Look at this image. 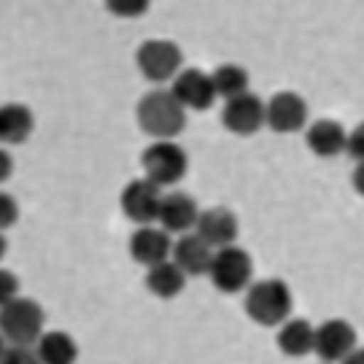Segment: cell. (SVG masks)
I'll return each instance as SVG.
<instances>
[{
  "instance_id": "obj_1",
  "label": "cell",
  "mask_w": 364,
  "mask_h": 364,
  "mask_svg": "<svg viewBox=\"0 0 364 364\" xmlns=\"http://www.w3.org/2000/svg\"><path fill=\"white\" fill-rule=\"evenodd\" d=\"M138 124L154 141H173L186 127V111L170 90H151L138 103Z\"/></svg>"
},
{
  "instance_id": "obj_2",
  "label": "cell",
  "mask_w": 364,
  "mask_h": 364,
  "mask_svg": "<svg viewBox=\"0 0 364 364\" xmlns=\"http://www.w3.org/2000/svg\"><path fill=\"white\" fill-rule=\"evenodd\" d=\"M294 308V294L281 278H262L246 291V313L254 324L281 326L289 321Z\"/></svg>"
},
{
  "instance_id": "obj_3",
  "label": "cell",
  "mask_w": 364,
  "mask_h": 364,
  "mask_svg": "<svg viewBox=\"0 0 364 364\" xmlns=\"http://www.w3.org/2000/svg\"><path fill=\"white\" fill-rule=\"evenodd\" d=\"M43 308L36 299H11L0 308V338L9 346H33L43 335Z\"/></svg>"
},
{
  "instance_id": "obj_4",
  "label": "cell",
  "mask_w": 364,
  "mask_h": 364,
  "mask_svg": "<svg viewBox=\"0 0 364 364\" xmlns=\"http://www.w3.org/2000/svg\"><path fill=\"white\" fill-rule=\"evenodd\" d=\"M144 165V178L151 181L156 189L176 186L189 170V156L176 141H154L141 156Z\"/></svg>"
},
{
  "instance_id": "obj_5",
  "label": "cell",
  "mask_w": 364,
  "mask_h": 364,
  "mask_svg": "<svg viewBox=\"0 0 364 364\" xmlns=\"http://www.w3.org/2000/svg\"><path fill=\"white\" fill-rule=\"evenodd\" d=\"M208 278L221 294H237V291H243V289L251 287V278H254L251 254L240 246H227L213 251Z\"/></svg>"
},
{
  "instance_id": "obj_6",
  "label": "cell",
  "mask_w": 364,
  "mask_h": 364,
  "mask_svg": "<svg viewBox=\"0 0 364 364\" xmlns=\"http://www.w3.org/2000/svg\"><path fill=\"white\" fill-rule=\"evenodd\" d=\"M135 63H138V70L144 73V78H149L151 84H162L181 73L183 54L173 41L151 38L138 46Z\"/></svg>"
},
{
  "instance_id": "obj_7",
  "label": "cell",
  "mask_w": 364,
  "mask_h": 364,
  "mask_svg": "<svg viewBox=\"0 0 364 364\" xmlns=\"http://www.w3.org/2000/svg\"><path fill=\"white\" fill-rule=\"evenodd\" d=\"M356 329L346 318H329L321 326H316L313 335V353L324 364L343 362L351 351H356Z\"/></svg>"
},
{
  "instance_id": "obj_8",
  "label": "cell",
  "mask_w": 364,
  "mask_h": 364,
  "mask_svg": "<svg viewBox=\"0 0 364 364\" xmlns=\"http://www.w3.org/2000/svg\"><path fill=\"white\" fill-rule=\"evenodd\" d=\"M264 124L273 132L291 135L308 124V103L297 92H275L264 103Z\"/></svg>"
},
{
  "instance_id": "obj_9",
  "label": "cell",
  "mask_w": 364,
  "mask_h": 364,
  "mask_svg": "<svg viewBox=\"0 0 364 364\" xmlns=\"http://www.w3.org/2000/svg\"><path fill=\"white\" fill-rule=\"evenodd\" d=\"M159 203H162V189H156L154 183L146 181V178L130 181L122 189V197H119L122 213L130 221H135L138 227H149L151 221H156Z\"/></svg>"
},
{
  "instance_id": "obj_10",
  "label": "cell",
  "mask_w": 364,
  "mask_h": 364,
  "mask_svg": "<svg viewBox=\"0 0 364 364\" xmlns=\"http://www.w3.org/2000/svg\"><path fill=\"white\" fill-rule=\"evenodd\" d=\"M173 97L181 103L183 111H208L213 100H216V90L210 73L200 70V68H186L178 76L173 78Z\"/></svg>"
},
{
  "instance_id": "obj_11",
  "label": "cell",
  "mask_w": 364,
  "mask_h": 364,
  "mask_svg": "<svg viewBox=\"0 0 364 364\" xmlns=\"http://www.w3.org/2000/svg\"><path fill=\"white\" fill-rule=\"evenodd\" d=\"M221 122L230 132L248 138V135L259 132V127H264V100L254 92L232 97V100L224 103Z\"/></svg>"
},
{
  "instance_id": "obj_12",
  "label": "cell",
  "mask_w": 364,
  "mask_h": 364,
  "mask_svg": "<svg viewBox=\"0 0 364 364\" xmlns=\"http://www.w3.org/2000/svg\"><path fill=\"white\" fill-rule=\"evenodd\" d=\"M197 219H200V208H197L195 197H189L186 192H168V195H162L156 221H159V227L168 235H186L189 230H195Z\"/></svg>"
},
{
  "instance_id": "obj_13",
  "label": "cell",
  "mask_w": 364,
  "mask_h": 364,
  "mask_svg": "<svg viewBox=\"0 0 364 364\" xmlns=\"http://www.w3.org/2000/svg\"><path fill=\"white\" fill-rule=\"evenodd\" d=\"M170 254H173V240L162 227H154V224L138 227L130 237V257L144 267H156L168 262Z\"/></svg>"
},
{
  "instance_id": "obj_14",
  "label": "cell",
  "mask_w": 364,
  "mask_h": 364,
  "mask_svg": "<svg viewBox=\"0 0 364 364\" xmlns=\"http://www.w3.org/2000/svg\"><path fill=\"white\" fill-rule=\"evenodd\" d=\"M195 235L205 240L213 251L235 246L237 240V219L230 208H208L200 210V219L195 224Z\"/></svg>"
},
{
  "instance_id": "obj_15",
  "label": "cell",
  "mask_w": 364,
  "mask_h": 364,
  "mask_svg": "<svg viewBox=\"0 0 364 364\" xmlns=\"http://www.w3.org/2000/svg\"><path fill=\"white\" fill-rule=\"evenodd\" d=\"M210 259H213V248H210L205 240H200L195 232L181 235V237L173 243L170 262H173L186 278H189V275H208Z\"/></svg>"
},
{
  "instance_id": "obj_16",
  "label": "cell",
  "mask_w": 364,
  "mask_h": 364,
  "mask_svg": "<svg viewBox=\"0 0 364 364\" xmlns=\"http://www.w3.org/2000/svg\"><path fill=\"white\" fill-rule=\"evenodd\" d=\"M305 141H308V149H311L316 156L321 159H332V156H340L346 151V127L335 122V119H318L313 122L308 132H305Z\"/></svg>"
},
{
  "instance_id": "obj_17",
  "label": "cell",
  "mask_w": 364,
  "mask_h": 364,
  "mask_svg": "<svg viewBox=\"0 0 364 364\" xmlns=\"http://www.w3.org/2000/svg\"><path fill=\"white\" fill-rule=\"evenodd\" d=\"M33 127H36V117H33V111L27 105H0V144L3 146L25 144L27 138L33 135Z\"/></svg>"
},
{
  "instance_id": "obj_18",
  "label": "cell",
  "mask_w": 364,
  "mask_h": 364,
  "mask_svg": "<svg viewBox=\"0 0 364 364\" xmlns=\"http://www.w3.org/2000/svg\"><path fill=\"white\" fill-rule=\"evenodd\" d=\"M36 353H38L41 364H76L78 346L68 332L52 329V332H43L38 338Z\"/></svg>"
},
{
  "instance_id": "obj_19",
  "label": "cell",
  "mask_w": 364,
  "mask_h": 364,
  "mask_svg": "<svg viewBox=\"0 0 364 364\" xmlns=\"http://www.w3.org/2000/svg\"><path fill=\"white\" fill-rule=\"evenodd\" d=\"M313 335H316V326L308 318H289L278 332V348L291 359H302L313 351Z\"/></svg>"
},
{
  "instance_id": "obj_20",
  "label": "cell",
  "mask_w": 364,
  "mask_h": 364,
  "mask_svg": "<svg viewBox=\"0 0 364 364\" xmlns=\"http://www.w3.org/2000/svg\"><path fill=\"white\" fill-rule=\"evenodd\" d=\"M186 287V275L173 264V262H162L156 267H149L146 273V289L159 299H173L178 297Z\"/></svg>"
},
{
  "instance_id": "obj_21",
  "label": "cell",
  "mask_w": 364,
  "mask_h": 364,
  "mask_svg": "<svg viewBox=\"0 0 364 364\" xmlns=\"http://www.w3.org/2000/svg\"><path fill=\"white\" fill-rule=\"evenodd\" d=\"M210 81H213L216 97H224V103H227V100H232V97L246 95L248 84H251L248 70L246 68H240V65H219L213 73H210Z\"/></svg>"
},
{
  "instance_id": "obj_22",
  "label": "cell",
  "mask_w": 364,
  "mask_h": 364,
  "mask_svg": "<svg viewBox=\"0 0 364 364\" xmlns=\"http://www.w3.org/2000/svg\"><path fill=\"white\" fill-rule=\"evenodd\" d=\"M19 219V205L9 192H0V232L11 230Z\"/></svg>"
},
{
  "instance_id": "obj_23",
  "label": "cell",
  "mask_w": 364,
  "mask_h": 364,
  "mask_svg": "<svg viewBox=\"0 0 364 364\" xmlns=\"http://www.w3.org/2000/svg\"><path fill=\"white\" fill-rule=\"evenodd\" d=\"M0 364H41L38 353L33 351L30 346H9Z\"/></svg>"
},
{
  "instance_id": "obj_24",
  "label": "cell",
  "mask_w": 364,
  "mask_h": 364,
  "mask_svg": "<svg viewBox=\"0 0 364 364\" xmlns=\"http://www.w3.org/2000/svg\"><path fill=\"white\" fill-rule=\"evenodd\" d=\"M111 14H117V16H122V19H135V16H141V14H146L149 11V3H141V0H114V3H108L105 6Z\"/></svg>"
},
{
  "instance_id": "obj_25",
  "label": "cell",
  "mask_w": 364,
  "mask_h": 364,
  "mask_svg": "<svg viewBox=\"0 0 364 364\" xmlns=\"http://www.w3.org/2000/svg\"><path fill=\"white\" fill-rule=\"evenodd\" d=\"M16 297H19V281H16V275L11 270H6V267H0V308L9 305Z\"/></svg>"
},
{
  "instance_id": "obj_26",
  "label": "cell",
  "mask_w": 364,
  "mask_h": 364,
  "mask_svg": "<svg viewBox=\"0 0 364 364\" xmlns=\"http://www.w3.org/2000/svg\"><path fill=\"white\" fill-rule=\"evenodd\" d=\"M346 151L356 159V162H364V122L356 124L351 132H348V141H346Z\"/></svg>"
},
{
  "instance_id": "obj_27",
  "label": "cell",
  "mask_w": 364,
  "mask_h": 364,
  "mask_svg": "<svg viewBox=\"0 0 364 364\" xmlns=\"http://www.w3.org/2000/svg\"><path fill=\"white\" fill-rule=\"evenodd\" d=\"M11 173H14V156L6 149H0V183L9 181Z\"/></svg>"
},
{
  "instance_id": "obj_28",
  "label": "cell",
  "mask_w": 364,
  "mask_h": 364,
  "mask_svg": "<svg viewBox=\"0 0 364 364\" xmlns=\"http://www.w3.org/2000/svg\"><path fill=\"white\" fill-rule=\"evenodd\" d=\"M351 183L353 189L364 197V162H356V168H353V176H351Z\"/></svg>"
},
{
  "instance_id": "obj_29",
  "label": "cell",
  "mask_w": 364,
  "mask_h": 364,
  "mask_svg": "<svg viewBox=\"0 0 364 364\" xmlns=\"http://www.w3.org/2000/svg\"><path fill=\"white\" fill-rule=\"evenodd\" d=\"M340 364H364V348H356V351H351Z\"/></svg>"
},
{
  "instance_id": "obj_30",
  "label": "cell",
  "mask_w": 364,
  "mask_h": 364,
  "mask_svg": "<svg viewBox=\"0 0 364 364\" xmlns=\"http://www.w3.org/2000/svg\"><path fill=\"white\" fill-rule=\"evenodd\" d=\"M6 237H3V232H0V262H3V257H6Z\"/></svg>"
},
{
  "instance_id": "obj_31",
  "label": "cell",
  "mask_w": 364,
  "mask_h": 364,
  "mask_svg": "<svg viewBox=\"0 0 364 364\" xmlns=\"http://www.w3.org/2000/svg\"><path fill=\"white\" fill-rule=\"evenodd\" d=\"M6 348H9V343L0 338V359H3V353H6Z\"/></svg>"
}]
</instances>
